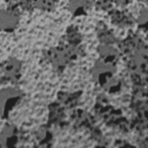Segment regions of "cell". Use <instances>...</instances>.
Returning <instances> with one entry per match:
<instances>
[{"label":"cell","mask_w":148,"mask_h":148,"mask_svg":"<svg viewBox=\"0 0 148 148\" xmlns=\"http://www.w3.org/2000/svg\"><path fill=\"white\" fill-rule=\"evenodd\" d=\"M45 55L52 66L60 70L64 69L71 61L76 60L78 51L74 46H64V47L52 48L46 52Z\"/></svg>","instance_id":"cell-1"},{"label":"cell","mask_w":148,"mask_h":148,"mask_svg":"<svg viewBox=\"0 0 148 148\" xmlns=\"http://www.w3.org/2000/svg\"><path fill=\"white\" fill-rule=\"evenodd\" d=\"M23 92L15 87H5L0 89V115L7 118L9 114L21 103Z\"/></svg>","instance_id":"cell-2"},{"label":"cell","mask_w":148,"mask_h":148,"mask_svg":"<svg viewBox=\"0 0 148 148\" xmlns=\"http://www.w3.org/2000/svg\"><path fill=\"white\" fill-rule=\"evenodd\" d=\"M21 14L17 5H10L7 9L0 10V32L12 33L18 27Z\"/></svg>","instance_id":"cell-3"},{"label":"cell","mask_w":148,"mask_h":148,"mask_svg":"<svg viewBox=\"0 0 148 148\" xmlns=\"http://www.w3.org/2000/svg\"><path fill=\"white\" fill-rule=\"evenodd\" d=\"M116 71H117V69H116L114 64L106 63L101 60L93 65L92 69H91V74H92L93 79L97 84L105 86L114 77Z\"/></svg>","instance_id":"cell-4"},{"label":"cell","mask_w":148,"mask_h":148,"mask_svg":"<svg viewBox=\"0 0 148 148\" xmlns=\"http://www.w3.org/2000/svg\"><path fill=\"white\" fill-rule=\"evenodd\" d=\"M21 62L15 58H9L1 64V71L3 72V80L12 84L16 83L21 76Z\"/></svg>","instance_id":"cell-5"},{"label":"cell","mask_w":148,"mask_h":148,"mask_svg":"<svg viewBox=\"0 0 148 148\" xmlns=\"http://www.w3.org/2000/svg\"><path fill=\"white\" fill-rule=\"evenodd\" d=\"M18 142V130L14 125H6L0 133V147H12Z\"/></svg>","instance_id":"cell-6"},{"label":"cell","mask_w":148,"mask_h":148,"mask_svg":"<svg viewBox=\"0 0 148 148\" xmlns=\"http://www.w3.org/2000/svg\"><path fill=\"white\" fill-rule=\"evenodd\" d=\"M90 5V0H69L68 8L73 16H82L87 14Z\"/></svg>","instance_id":"cell-7"},{"label":"cell","mask_w":148,"mask_h":148,"mask_svg":"<svg viewBox=\"0 0 148 148\" xmlns=\"http://www.w3.org/2000/svg\"><path fill=\"white\" fill-rule=\"evenodd\" d=\"M97 52H99V58L101 59V61L106 62V63L114 64L119 59V52L112 45H103L101 44L97 48Z\"/></svg>","instance_id":"cell-8"},{"label":"cell","mask_w":148,"mask_h":148,"mask_svg":"<svg viewBox=\"0 0 148 148\" xmlns=\"http://www.w3.org/2000/svg\"><path fill=\"white\" fill-rule=\"evenodd\" d=\"M146 47L143 44V42L137 37V36H129L125 41H123L121 45V48L126 54L132 55L138 50L142 49V48Z\"/></svg>","instance_id":"cell-9"},{"label":"cell","mask_w":148,"mask_h":148,"mask_svg":"<svg viewBox=\"0 0 148 148\" xmlns=\"http://www.w3.org/2000/svg\"><path fill=\"white\" fill-rule=\"evenodd\" d=\"M112 23L120 27H127L133 25V17L124 10H114L111 12Z\"/></svg>","instance_id":"cell-10"},{"label":"cell","mask_w":148,"mask_h":148,"mask_svg":"<svg viewBox=\"0 0 148 148\" xmlns=\"http://www.w3.org/2000/svg\"><path fill=\"white\" fill-rule=\"evenodd\" d=\"M97 37L99 41L103 45H113L116 42V37L114 34L107 27H101L97 29Z\"/></svg>","instance_id":"cell-11"},{"label":"cell","mask_w":148,"mask_h":148,"mask_svg":"<svg viewBox=\"0 0 148 148\" xmlns=\"http://www.w3.org/2000/svg\"><path fill=\"white\" fill-rule=\"evenodd\" d=\"M34 8L41 11H53L55 8V1L54 0H32Z\"/></svg>","instance_id":"cell-12"},{"label":"cell","mask_w":148,"mask_h":148,"mask_svg":"<svg viewBox=\"0 0 148 148\" xmlns=\"http://www.w3.org/2000/svg\"><path fill=\"white\" fill-rule=\"evenodd\" d=\"M105 87L109 92L116 93V92H118V91H120V89H121V87H122V84L119 79H115L113 77V78L105 85Z\"/></svg>","instance_id":"cell-13"},{"label":"cell","mask_w":148,"mask_h":148,"mask_svg":"<svg viewBox=\"0 0 148 148\" xmlns=\"http://www.w3.org/2000/svg\"><path fill=\"white\" fill-rule=\"evenodd\" d=\"M67 40H68V42H69L70 46H74V47H75V46H77L81 42V36L79 35L76 31L72 32V33L68 32Z\"/></svg>","instance_id":"cell-14"},{"label":"cell","mask_w":148,"mask_h":148,"mask_svg":"<svg viewBox=\"0 0 148 148\" xmlns=\"http://www.w3.org/2000/svg\"><path fill=\"white\" fill-rule=\"evenodd\" d=\"M63 116V110H62V108L60 107V106H56L55 108L52 106L51 108V114H50V118L52 119V121H58L60 119H61V117Z\"/></svg>","instance_id":"cell-15"},{"label":"cell","mask_w":148,"mask_h":148,"mask_svg":"<svg viewBox=\"0 0 148 148\" xmlns=\"http://www.w3.org/2000/svg\"><path fill=\"white\" fill-rule=\"evenodd\" d=\"M113 0H97V6L101 10H110L113 7Z\"/></svg>","instance_id":"cell-16"},{"label":"cell","mask_w":148,"mask_h":148,"mask_svg":"<svg viewBox=\"0 0 148 148\" xmlns=\"http://www.w3.org/2000/svg\"><path fill=\"white\" fill-rule=\"evenodd\" d=\"M139 27L143 29H147V11L146 9H143L142 12L139 14Z\"/></svg>","instance_id":"cell-17"},{"label":"cell","mask_w":148,"mask_h":148,"mask_svg":"<svg viewBox=\"0 0 148 148\" xmlns=\"http://www.w3.org/2000/svg\"><path fill=\"white\" fill-rule=\"evenodd\" d=\"M38 138H39V141L41 142V145L45 146V142L51 141L52 136L50 135V133L48 131H45V130H43V131L40 132V136H38Z\"/></svg>","instance_id":"cell-18"},{"label":"cell","mask_w":148,"mask_h":148,"mask_svg":"<svg viewBox=\"0 0 148 148\" xmlns=\"http://www.w3.org/2000/svg\"><path fill=\"white\" fill-rule=\"evenodd\" d=\"M132 1H133V0H114V2H115L117 5H119V6H121V7L127 6V5H129Z\"/></svg>","instance_id":"cell-19"},{"label":"cell","mask_w":148,"mask_h":148,"mask_svg":"<svg viewBox=\"0 0 148 148\" xmlns=\"http://www.w3.org/2000/svg\"><path fill=\"white\" fill-rule=\"evenodd\" d=\"M10 5H18L21 2V0H6Z\"/></svg>","instance_id":"cell-20"}]
</instances>
